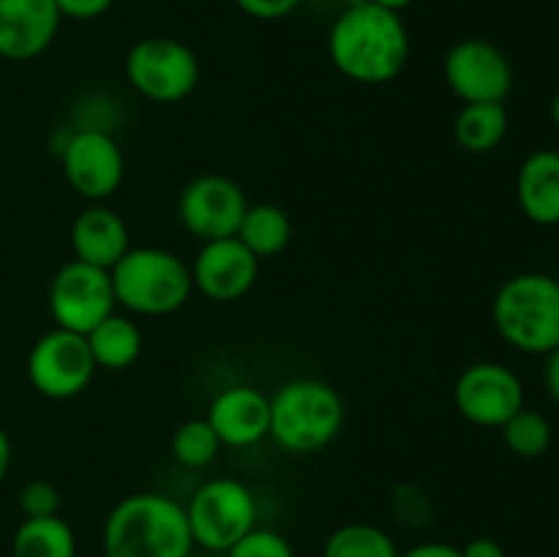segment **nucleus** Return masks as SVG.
Here are the masks:
<instances>
[{
	"mask_svg": "<svg viewBox=\"0 0 559 557\" xmlns=\"http://www.w3.org/2000/svg\"><path fill=\"white\" fill-rule=\"evenodd\" d=\"M328 55L338 74L358 85H385L409 60V33L402 14L374 3L347 5L328 33Z\"/></svg>",
	"mask_w": 559,
	"mask_h": 557,
	"instance_id": "obj_1",
	"label": "nucleus"
},
{
	"mask_svg": "<svg viewBox=\"0 0 559 557\" xmlns=\"http://www.w3.org/2000/svg\"><path fill=\"white\" fill-rule=\"evenodd\" d=\"M104 557H191L183 502L162 491H134L115 502L102 528Z\"/></svg>",
	"mask_w": 559,
	"mask_h": 557,
	"instance_id": "obj_2",
	"label": "nucleus"
},
{
	"mask_svg": "<svg viewBox=\"0 0 559 557\" xmlns=\"http://www.w3.org/2000/svg\"><path fill=\"white\" fill-rule=\"evenodd\" d=\"M344 426V399L331 382L295 377L271 396V431L287 453H317L331 446Z\"/></svg>",
	"mask_w": 559,
	"mask_h": 557,
	"instance_id": "obj_3",
	"label": "nucleus"
},
{
	"mask_svg": "<svg viewBox=\"0 0 559 557\" xmlns=\"http://www.w3.org/2000/svg\"><path fill=\"white\" fill-rule=\"evenodd\" d=\"M118 306L131 315L164 317L191 298V265L162 246H131L109 271Z\"/></svg>",
	"mask_w": 559,
	"mask_h": 557,
	"instance_id": "obj_4",
	"label": "nucleus"
},
{
	"mask_svg": "<svg viewBox=\"0 0 559 557\" xmlns=\"http://www.w3.org/2000/svg\"><path fill=\"white\" fill-rule=\"evenodd\" d=\"M491 320L519 353L549 355L559 347V282L546 273H519L495 295Z\"/></svg>",
	"mask_w": 559,
	"mask_h": 557,
	"instance_id": "obj_5",
	"label": "nucleus"
},
{
	"mask_svg": "<svg viewBox=\"0 0 559 557\" xmlns=\"http://www.w3.org/2000/svg\"><path fill=\"white\" fill-rule=\"evenodd\" d=\"M194 546L207 552H224L238 544L246 533L257 528V497L243 481L211 478L186 502Z\"/></svg>",
	"mask_w": 559,
	"mask_h": 557,
	"instance_id": "obj_6",
	"label": "nucleus"
},
{
	"mask_svg": "<svg viewBox=\"0 0 559 557\" xmlns=\"http://www.w3.org/2000/svg\"><path fill=\"white\" fill-rule=\"evenodd\" d=\"M126 80L147 102H183L200 82V60L178 38L147 36L126 55Z\"/></svg>",
	"mask_w": 559,
	"mask_h": 557,
	"instance_id": "obj_7",
	"label": "nucleus"
},
{
	"mask_svg": "<svg viewBox=\"0 0 559 557\" xmlns=\"http://www.w3.org/2000/svg\"><path fill=\"white\" fill-rule=\"evenodd\" d=\"M25 369L36 393L63 402L80 396L91 386L98 366L82 333L55 325L33 342Z\"/></svg>",
	"mask_w": 559,
	"mask_h": 557,
	"instance_id": "obj_8",
	"label": "nucleus"
},
{
	"mask_svg": "<svg viewBox=\"0 0 559 557\" xmlns=\"http://www.w3.org/2000/svg\"><path fill=\"white\" fill-rule=\"evenodd\" d=\"M47 304L55 325L85 336L104 317L112 315L118 300L109 271L71 260L52 276Z\"/></svg>",
	"mask_w": 559,
	"mask_h": 557,
	"instance_id": "obj_9",
	"label": "nucleus"
},
{
	"mask_svg": "<svg viewBox=\"0 0 559 557\" xmlns=\"http://www.w3.org/2000/svg\"><path fill=\"white\" fill-rule=\"evenodd\" d=\"M66 183L87 202H104L120 189L126 158L118 140L104 129H76L60 147Z\"/></svg>",
	"mask_w": 559,
	"mask_h": 557,
	"instance_id": "obj_10",
	"label": "nucleus"
},
{
	"mask_svg": "<svg viewBox=\"0 0 559 557\" xmlns=\"http://www.w3.org/2000/svg\"><path fill=\"white\" fill-rule=\"evenodd\" d=\"M442 76L464 104L506 102L513 87L511 60L486 38H462L453 44L442 60Z\"/></svg>",
	"mask_w": 559,
	"mask_h": 557,
	"instance_id": "obj_11",
	"label": "nucleus"
},
{
	"mask_svg": "<svg viewBox=\"0 0 559 557\" xmlns=\"http://www.w3.org/2000/svg\"><path fill=\"white\" fill-rule=\"evenodd\" d=\"M453 402L462 418L484 429H500L524 407V386L519 375L497 360H478L459 375Z\"/></svg>",
	"mask_w": 559,
	"mask_h": 557,
	"instance_id": "obj_12",
	"label": "nucleus"
},
{
	"mask_svg": "<svg viewBox=\"0 0 559 557\" xmlns=\"http://www.w3.org/2000/svg\"><path fill=\"white\" fill-rule=\"evenodd\" d=\"M249 208L243 189L227 175H200L189 180L178 197V218L194 238L218 240L238 233Z\"/></svg>",
	"mask_w": 559,
	"mask_h": 557,
	"instance_id": "obj_13",
	"label": "nucleus"
},
{
	"mask_svg": "<svg viewBox=\"0 0 559 557\" xmlns=\"http://www.w3.org/2000/svg\"><path fill=\"white\" fill-rule=\"evenodd\" d=\"M260 276V260L238 238L205 240L191 262V282L205 298L229 304L251 293Z\"/></svg>",
	"mask_w": 559,
	"mask_h": 557,
	"instance_id": "obj_14",
	"label": "nucleus"
},
{
	"mask_svg": "<svg viewBox=\"0 0 559 557\" xmlns=\"http://www.w3.org/2000/svg\"><path fill=\"white\" fill-rule=\"evenodd\" d=\"M205 420L222 446L251 448L271 431V396L254 386H229L207 404Z\"/></svg>",
	"mask_w": 559,
	"mask_h": 557,
	"instance_id": "obj_15",
	"label": "nucleus"
},
{
	"mask_svg": "<svg viewBox=\"0 0 559 557\" xmlns=\"http://www.w3.org/2000/svg\"><path fill=\"white\" fill-rule=\"evenodd\" d=\"M55 0H0V58L33 60L52 47L60 31Z\"/></svg>",
	"mask_w": 559,
	"mask_h": 557,
	"instance_id": "obj_16",
	"label": "nucleus"
},
{
	"mask_svg": "<svg viewBox=\"0 0 559 557\" xmlns=\"http://www.w3.org/2000/svg\"><path fill=\"white\" fill-rule=\"evenodd\" d=\"M129 249V224L112 208L93 202L91 208L76 213L74 224H71V251H74V260L112 271Z\"/></svg>",
	"mask_w": 559,
	"mask_h": 557,
	"instance_id": "obj_17",
	"label": "nucleus"
},
{
	"mask_svg": "<svg viewBox=\"0 0 559 557\" xmlns=\"http://www.w3.org/2000/svg\"><path fill=\"white\" fill-rule=\"evenodd\" d=\"M519 208L540 227L559 224V153L535 151L522 162L516 175Z\"/></svg>",
	"mask_w": 559,
	"mask_h": 557,
	"instance_id": "obj_18",
	"label": "nucleus"
},
{
	"mask_svg": "<svg viewBox=\"0 0 559 557\" xmlns=\"http://www.w3.org/2000/svg\"><path fill=\"white\" fill-rule=\"evenodd\" d=\"M87 347L98 369L123 371L142 355V331L131 317L112 311L93 331L85 333Z\"/></svg>",
	"mask_w": 559,
	"mask_h": 557,
	"instance_id": "obj_19",
	"label": "nucleus"
},
{
	"mask_svg": "<svg viewBox=\"0 0 559 557\" xmlns=\"http://www.w3.org/2000/svg\"><path fill=\"white\" fill-rule=\"evenodd\" d=\"M235 238L257 257H276L287 249V244L293 240V222H289L287 211H282L273 202H257L249 205L243 213V222H240Z\"/></svg>",
	"mask_w": 559,
	"mask_h": 557,
	"instance_id": "obj_20",
	"label": "nucleus"
},
{
	"mask_svg": "<svg viewBox=\"0 0 559 557\" xmlns=\"http://www.w3.org/2000/svg\"><path fill=\"white\" fill-rule=\"evenodd\" d=\"M508 109L502 102L464 104L453 120V137L467 153H489L506 140Z\"/></svg>",
	"mask_w": 559,
	"mask_h": 557,
	"instance_id": "obj_21",
	"label": "nucleus"
},
{
	"mask_svg": "<svg viewBox=\"0 0 559 557\" xmlns=\"http://www.w3.org/2000/svg\"><path fill=\"white\" fill-rule=\"evenodd\" d=\"M11 557H76V535L60 513L22 519L11 538Z\"/></svg>",
	"mask_w": 559,
	"mask_h": 557,
	"instance_id": "obj_22",
	"label": "nucleus"
},
{
	"mask_svg": "<svg viewBox=\"0 0 559 557\" xmlns=\"http://www.w3.org/2000/svg\"><path fill=\"white\" fill-rule=\"evenodd\" d=\"M322 557H399V546L377 524L349 522L328 535Z\"/></svg>",
	"mask_w": 559,
	"mask_h": 557,
	"instance_id": "obj_23",
	"label": "nucleus"
},
{
	"mask_svg": "<svg viewBox=\"0 0 559 557\" xmlns=\"http://www.w3.org/2000/svg\"><path fill=\"white\" fill-rule=\"evenodd\" d=\"M222 440H218L216 431L211 429L205 418L183 420L173 431V440H169V451H173L175 462L189 470H202L213 464L218 453H222Z\"/></svg>",
	"mask_w": 559,
	"mask_h": 557,
	"instance_id": "obj_24",
	"label": "nucleus"
},
{
	"mask_svg": "<svg viewBox=\"0 0 559 557\" xmlns=\"http://www.w3.org/2000/svg\"><path fill=\"white\" fill-rule=\"evenodd\" d=\"M500 429L506 446L522 459L544 457L551 446V424L544 415L535 413V410L522 407L516 415H511Z\"/></svg>",
	"mask_w": 559,
	"mask_h": 557,
	"instance_id": "obj_25",
	"label": "nucleus"
},
{
	"mask_svg": "<svg viewBox=\"0 0 559 557\" xmlns=\"http://www.w3.org/2000/svg\"><path fill=\"white\" fill-rule=\"evenodd\" d=\"M224 557H295V549L278 530L257 524L238 544L229 546Z\"/></svg>",
	"mask_w": 559,
	"mask_h": 557,
	"instance_id": "obj_26",
	"label": "nucleus"
},
{
	"mask_svg": "<svg viewBox=\"0 0 559 557\" xmlns=\"http://www.w3.org/2000/svg\"><path fill=\"white\" fill-rule=\"evenodd\" d=\"M60 489L52 481H27L20 491V511L25 519H41V517H58L60 513Z\"/></svg>",
	"mask_w": 559,
	"mask_h": 557,
	"instance_id": "obj_27",
	"label": "nucleus"
},
{
	"mask_svg": "<svg viewBox=\"0 0 559 557\" xmlns=\"http://www.w3.org/2000/svg\"><path fill=\"white\" fill-rule=\"evenodd\" d=\"M300 3H304V0H235V5H238L243 14L262 22L284 20V16H289L293 11H298Z\"/></svg>",
	"mask_w": 559,
	"mask_h": 557,
	"instance_id": "obj_28",
	"label": "nucleus"
},
{
	"mask_svg": "<svg viewBox=\"0 0 559 557\" xmlns=\"http://www.w3.org/2000/svg\"><path fill=\"white\" fill-rule=\"evenodd\" d=\"M115 0H55L60 16H69V20H98V16L107 14L112 9Z\"/></svg>",
	"mask_w": 559,
	"mask_h": 557,
	"instance_id": "obj_29",
	"label": "nucleus"
},
{
	"mask_svg": "<svg viewBox=\"0 0 559 557\" xmlns=\"http://www.w3.org/2000/svg\"><path fill=\"white\" fill-rule=\"evenodd\" d=\"M399 557H462V549L448 541H424V544L399 552Z\"/></svg>",
	"mask_w": 559,
	"mask_h": 557,
	"instance_id": "obj_30",
	"label": "nucleus"
},
{
	"mask_svg": "<svg viewBox=\"0 0 559 557\" xmlns=\"http://www.w3.org/2000/svg\"><path fill=\"white\" fill-rule=\"evenodd\" d=\"M462 549V557H506V549H502L500 541L495 538H473L467 541L464 546H459Z\"/></svg>",
	"mask_w": 559,
	"mask_h": 557,
	"instance_id": "obj_31",
	"label": "nucleus"
},
{
	"mask_svg": "<svg viewBox=\"0 0 559 557\" xmlns=\"http://www.w3.org/2000/svg\"><path fill=\"white\" fill-rule=\"evenodd\" d=\"M544 382H546V391H549V396L559 404V347L551 349V353L546 355Z\"/></svg>",
	"mask_w": 559,
	"mask_h": 557,
	"instance_id": "obj_32",
	"label": "nucleus"
},
{
	"mask_svg": "<svg viewBox=\"0 0 559 557\" xmlns=\"http://www.w3.org/2000/svg\"><path fill=\"white\" fill-rule=\"evenodd\" d=\"M11 459H14V451H11V437L5 435V429L0 426V486H3L5 475L11 470Z\"/></svg>",
	"mask_w": 559,
	"mask_h": 557,
	"instance_id": "obj_33",
	"label": "nucleus"
},
{
	"mask_svg": "<svg viewBox=\"0 0 559 557\" xmlns=\"http://www.w3.org/2000/svg\"><path fill=\"white\" fill-rule=\"evenodd\" d=\"M369 3H374V5H382V9L399 11V14H402V9H407V5H413L415 0H369Z\"/></svg>",
	"mask_w": 559,
	"mask_h": 557,
	"instance_id": "obj_34",
	"label": "nucleus"
},
{
	"mask_svg": "<svg viewBox=\"0 0 559 557\" xmlns=\"http://www.w3.org/2000/svg\"><path fill=\"white\" fill-rule=\"evenodd\" d=\"M551 120H555V126L559 129V91H557V96L551 98Z\"/></svg>",
	"mask_w": 559,
	"mask_h": 557,
	"instance_id": "obj_35",
	"label": "nucleus"
},
{
	"mask_svg": "<svg viewBox=\"0 0 559 557\" xmlns=\"http://www.w3.org/2000/svg\"><path fill=\"white\" fill-rule=\"evenodd\" d=\"M557 282H559V278H557Z\"/></svg>",
	"mask_w": 559,
	"mask_h": 557,
	"instance_id": "obj_36",
	"label": "nucleus"
}]
</instances>
